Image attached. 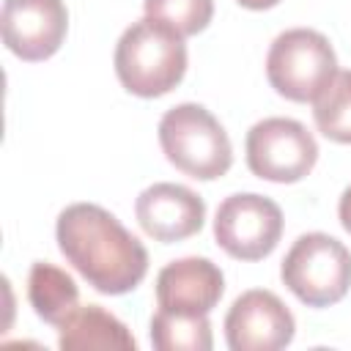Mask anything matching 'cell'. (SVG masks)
<instances>
[{"mask_svg":"<svg viewBox=\"0 0 351 351\" xmlns=\"http://www.w3.org/2000/svg\"><path fill=\"white\" fill-rule=\"evenodd\" d=\"M247 167L274 184L302 181L318 162V143L293 118H263L247 132Z\"/></svg>","mask_w":351,"mask_h":351,"instance_id":"cell-6","label":"cell"},{"mask_svg":"<svg viewBox=\"0 0 351 351\" xmlns=\"http://www.w3.org/2000/svg\"><path fill=\"white\" fill-rule=\"evenodd\" d=\"M143 8L145 16L165 22L184 38L206 30L214 16V0H143Z\"/></svg>","mask_w":351,"mask_h":351,"instance_id":"cell-16","label":"cell"},{"mask_svg":"<svg viewBox=\"0 0 351 351\" xmlns=\"http://www.w3.org/2000/svg\"><path fill=\"white\" fill-rule=\"evenodd\" d=\"M337 71V55L329 38L310 27L280 33L266 55L271 88L291 101H313Z\"/></svg>","mask_w":351,"mask_h":351,"instance_id":"cell-5","label":"cell"},{"mask_svg":"<svg viewBox=\"0 0 351 351\" xmlns=\"http://www.w3.org/2000/svg\"><path fill=\"white\" fill-rule=\"evenodd\" d=\"M280 277L307 307L337 304L351 288V252L329 233H304L282 258Z\"/></svg>","mask_w":351,"mask_h":351,"instance_id":"cell-4","label":"cell"},{"mask_svg":"<svg viewBox=\"0 0 351 351\" xmlns=\"http://www.w3.org/2000/svg\"><path fill=\"white\" fill-rule=\"evenodd\" d=\"M3 44L22 60L52 58L69 30V11L63 0H5L3 14Z\"/></svg>","mask_w":351,"mask_h":351,"instance_id":"cell-9","label":"cell"},{"mask_svg":"<svg viewBox=\"0 0 351 351\" xmlns=\"http://www.w3.org/2000/svg\"><path fill=\"white\" fill-rule=\"evenodd\" d=\"M282 236L280 206L255 192L228 195L214 217L217 244L236 261H261L274 252Z\"/></svg>","mask_w":351,"mask_h":351,"instance_id":"cell-7","label":"cell"},{"mask_svg":"<svg viewBox=\"0 0 351 351\" xmlns=\"http://www.w3.org/2000/svg\"><path fill=\"white\" fill-rule=\"evenodd\" d=\"M55 239L63 258L99 293L121 296L134 291L148 271L143 241L115 214L96 203H71L58 214Z\"/></svg>","mask_w":351,"mask_h":351,"instance_id":"cell-1","label":"cell"},{"mask_svg":"<svg viewBox=\"0 0 351 351\" xmlns=\"http://www.w3.org/2000/svg\"><path fill=\"white\" fill-rule=\"evenodd\" d=\"M159 145L170 165L197 181L222 178L233 165V145L222 123L195 101L170 107L159 121Z\"/></svg>","mask_w":351,"mask_h":351,"instance_id":"cell-3","label":"cell"},{"mask_svg":"<svg viewBox=\"0 0 351 351\" xmlns=\"http://www.w3.org/2000/svg\"><path fill=\"white\" fill-rule=\"evenodd\" d=\"M225 293L222 269L208 258H178L156 274V302L173 313L208 315Z\"/></svg>","mask_w":351,"mask_h":351,"instance_id":"cell-11","label":"cell"},{"mask_svg":"<svg viewBox=\"0 0 351 351\" xmlns=\"http://www.w3.org/2000/svg\"><path fill=\"white\" fill-rule=\"evenodd\" d=\"M58 346L63 351H134L137 340L110 310L101 304H85L58 326Z\"/></svg>","mask_w":351,"mask_h":351,"instance_id":"cell-12","label":"cell"},{"mask_svg":"<svg viewBox=\"0 0 351 351\" xmlns=\"http://www.w3.org/2000/svg\"><path fill=\"white\" fill-rule=\"evenodd\" d=\"M27 302L44 324L60 326L80 307V288L60 266L36 261L27 274Z\"/></svg>","mask_w":351,"mask_h":351,"instance_id":"cell-13","label":"cell"},{"mask_svg":"<svg viewBox=\"0 0 351 351\" xmlns=\"http://www.w3.org/2000/svg\"><path fill=\"white\" fill-rule=\"evenodd\" d=\"M151 343L156 351H211L208 315L173 313L159 307L151 318Z\"/></svg>","mask_w":351,"mask_h":351,"instance_id":"cell-14","label":"cell"},{"mask_svg":"<svg viewBox=\"0 0 351 351\" xmlns=\"http://www.w3.org/2000/svg\"><path fill=\"white\" fill-rule=\"evenodd\" d=\"M134 214L140 228L162 244L184 241L195 236L203 228L206 219V203L197 192H192L184 184L159 181L145 186L137 195Z\"/></svg>","mask_w":351,"mask_h":351,"instance_id":"cell-10","label":"cell"},{"mask_svg":"<svg viewBox=\"0 0 351 351\" xmlns=\"http://www.w3.org/2000/svg\"><path fill=\"white\" fill-rule=\"evenodd\" d=\"M239 5H244V8H252V11H263V8H271V5H277L280 0H236Z\"/></svg>","mask_w":351,"mask_h":351,"instance_id":"cell-18","label":"cell"},{"mask_svg":"<svg viewBox=\"0 0 351 351\" xmlns=\"http://www.w3.org/2000/svg\"><path fill=\"white\" fill-rule=\"evenodd\" d=\"M293 313L266 288L244 291L225 315V340L230 351H277L293 340Z\"/></svg>","mask_w":351,"mask_h":351,"instance_id":"cell-8","label":"cell"},{"mask_svg":"<svg viewBox=\"0 0 351 351\" xmlns=\"http://www.w3.org/2000/svg\"><path fill=\"white\" fill-rule=\"evenodd\" d=\"M115 74L134 96L156 99L170 93L186 74L184 36L151 16L132 22L115 44Z\"/></svg>","mask_w":351,"mask_h":351,"instance_id":"cell-2","label":"cell"},{"mask_svg":"<svg viewBox=\"0 0 351 351\" xmlns=\"http://www.w3.org/2000/svg\"><path fill=\"white\" fill-rule=\"evenodd\" d=\"M337 214H340V225H343V228L351 233V186H346V192L340 195Z\"/></svg>","mask_w":351,"mask_h":351,"instance_id":"cell-17","label":"cell"},{"mask_svg":"<svg viewBox=\"0 0 351 351\" xmlns=\"http://www.w3.org/2000/svg\"><path fill=\"white\" fill-rule=\"evenodd\" d=\"M313 118L326 140L351 145V69L335 71L326 88L313 99Z\"/></svg>","mask_w":351,"mask_h":351,"instance_id":"cell-15","label":"cell"}]
</instances>
